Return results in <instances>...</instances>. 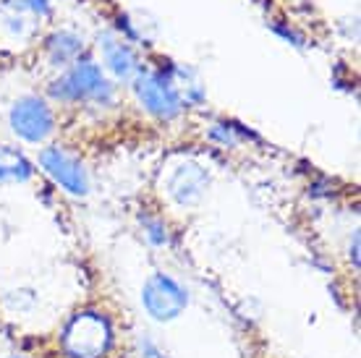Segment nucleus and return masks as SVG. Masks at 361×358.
Listing matches in <instances>:
<instances>
[{
  "label": "nucleus",
  "mask_w": 361,
  "mask_h": 358,
  "mask_svg": "<svg viewBox=\"0 0 361 358\" xmlns=\"http://www.w3.org/2000/svg\"><path fill=\"white\" fill-rule=\"evenodd\" d=\"M139 350H142V358H165L163 350L157 348L149 338H142V342H139Z\"/></svg>",
  "instance_id": "12"
},
{
  "label": "nucleus",
  "mask_w": 361,
  "mask_h": 358,
  "mask_svg": "<svg viewBox=\"0 0 361 358\" xmlns=\"http://www.w3.org/2000/svg\"><path fill=\"white\" fill-rule=\"evenodd\" d=\"M32 175L35 168L27 160V154L16 147L0 144V183H27Z\"/></svg>",
  "instance_id": "10"
},
{
  "label": "nucleus",
  "mask_w": 361,
  "mask_h": 358,
  "mask_svg": "<svg viewBox=\"0 0 361 358\" xmlns=\"http://www.w3.org/2000/svg\"><path fill=\"white\" fill-rule=\"evenodd\" d=\"M145 233H147V241L154 243V246H165L168 243V228L160 220H147Z\"/></svg>",
  "instance_id": "11"
},
{
  "label": "nucleus",
  "mask_w": 361,
  "mask_h": 358,
  "mask_svg": "<svg viewBox=\"0 0 361 358\" xmlns=\"http://www.w3.org/2000/svg\"><path fill=\"white\" fill-rule=\"evenodd\" d=\"M134 94L139 99V105L160 121H173L183 113L180 92L176 90V84L165 73L139 71L134 76Z\"/></svg>",
  "instance_id": "4"
},
{
  "label": "nucleus",
  "mask_w": 361,
  "mask_h": 358,
  "mask_svg": "<svg viewBox=\"0 0 361 358\" xmlns=\"http://www.w3.org/2000/svg\"><path fill=\"white\" fill-rule=\"evenodd\" d=\"M84 53V39L76 32L61 29L47 39V58L55 68H66L71 63L79 61V55Z\"/></svg>",
  "instance_id": "9"
},
{
  "label": "nucleus",
  "mask_w": 361,
  "mask_h": 358,
  "mask_svg": "<svg viewBox=\"0 0 361 358\" xmlns=\"http://www.w3.org/2000/svg\"><path fill=\"white\" fill-rule=\"evenodd\" d=\"M99 50H102V61H105V66H108L116 79H134L136 73L142 71L136 50L128 45L123 37L105 32L99 37Z\"/></svg>",
  "instance_id": "8"
},
{
  "label": "nucleus",
  "mask_w": 361,
  "mask_h": 358,
  "mask_svg": "<svg viewBox=\"0 0 361 358\" xmlns=\"http://www.w3.org/2000/svg\"><path fill=\"white\" fill-rule=\"evenodd\" d=\"M142 306L149 319L160 324L176 322L189 309V290L165 272H154L145 280L142 288Z\"/></svg>",
  "instance_id": "3"
},
{
  "label": "nucleus",
  "mask_w": 361,
  "mask_h": 358,
  "mask_svg": "<svg viewBox=\"0 0 361 358\" xmlns=\"http://www.w3.org/2000/svg\"><path fill=\"white\" fill-rule=\"evenodd\" d=\"M50 94L61 102H113V87L108 84L102 68L90 58L71 63L61 73V79L50 84Z\"/></svg>",
  "instance_id": "2"
},
{
  "label": "nucleus",
  "mask_w": 361,
  "mask_h": 358,
  "mask_svg": "<svg viewBox=\"0 0 361 358\" xmlns=\"http://www.w3.org/2000/svg\"><path fill=\"white\" fill-rule=\"evenodd\" d=\"M209 188V173L194 160L178 162L168 178H165V194L178 206H194L199 204Z\"/></svg>",
  "instance_id": "7"
},
{
  "label": "nucleus",
  "mask_w": 361,
  "mask_h": 358,
  "mask_svg": "<svg viewBox=\"0 0 361 358\" xmlns=\"http://www.w3.org/2000/svg\"><path fill=\"white\" fill-rule=\"evenodd\" d=\"M348 259L353 261V267L359 269V230L351 233V241H348Z\"/></svg>",
  "instance_id": "13"
},
{
  "label": "nucleus",
  "mask_w": 361,
  "mask_h": 358,
  "mask_svg": "<svg viewBox=\"0 0 361 358\" xmlns=\"http://www.w3.org/2000/svg\"><path fill=\"white\" fill-rule=\"evenodd\" d=\"M39 168L63 191H68L71 197H87L90 194V173H87V168L71 152H66L61 147L42 149L39 152Z\"/></svg>",
  "instance_id": "6"
},
{
  "label": "nucleus",
  "mask_w": 361,
  "mask_h": 358,
  "mask_svg": "<svg viewBox=\"0 0 361 358\" xmlns=\"http://www.w3.org/2000/svg\"><path fill=\"white\" fill-rule=\"evenodd\" d=\"M113 324L99 311H79L61 332V350L66 358H105L113 350Z\"/></svg>",
  "instance_id": "1"
},
{
  "label": "nucleus",
  "mask_w": 361,
  "mask_h": 358,
  "mask_svg": "<svg viewBox=\"0 0 361 358\" xmlns=\"http://www.w3.org/2000/svg\"><path fill=\"white\" fill-rule=\"evenodd\" d=\"M8 123L11 131L24 139L29 144H42L50 139V134L55 131V116L53 108L47 105L42 97L27 94L18 97L8 110Z\"/></svg>",
  "instance_id": "5"
}]
</instances>
